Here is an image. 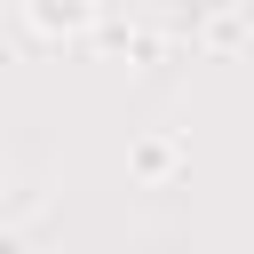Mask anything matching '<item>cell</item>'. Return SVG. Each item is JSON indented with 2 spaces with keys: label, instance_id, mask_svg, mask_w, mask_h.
I'll return each mask as SVG.
<instances>
[{
  "label": "cell",
  "instance_id": "obj_1",
  "mask_svg": "<svg viewBox=\"0 0 254 254\" xmlns=\"http://www.w3.org/2000/svg\"><path fill=\"white\" fill-rule=\"evenodd\" d=\"M40 16H48V24H79V16H87V0H40Z\"/></svg>",
  "mask_w": 254,
  "mask_h": 254
}]
</instances>
